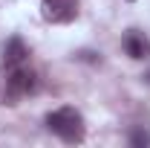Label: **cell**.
I'll return each instance as SVG.
<instances>
[{
    "label": "cell",
    "instance_id": "3957f363",
    "mask_svg": "<svg viewBox=\"0 0 150 148\" xmlns=\"http://www.w3.org/2000/svg\"><path fill=\"white\" fill-rule=\"evenodd\" d=\"M40 12L49 23H69L78 15L75 0H40Z\"/></svg>",
    "mask_w": 150,
    "mask_h": 148
},
{
    "label": "cell",
    "instance_id": "277c9868",
    "mask_svg": "<svg viewBox=\"0 0 150 148\" xmlns=\"http://www.w3.org/2000/svg\"><path fill=\"white\" fill-rule=\"evenodd\" d=\"M124 52L136 61H142V58L150 55V38L144 32H139V29H130L127 35H124Z\"/></svg>",
    "mask_w": 150,
    "mask_h": 148
},
{
    "label": "cell",
    "instance_id": "8992f818",
    "mask_svg": "<svg viewBox=\"0 0 150 148\" xmlns=\"http://www.w3.org/2000/svg\"><path fill=\"white\" fill-rule=\"evenodd\" d=\"M130 145H136V148H144V145H150V134H147V131H142V128L130 131Z\"/></svg>",
    "mask_w": 150,
    "mask_h": 148
},
{
    "label": "cell",
    "instance_id": "7a4b0ae2",
    "mask_svg": "<svg viewBox=\"0 0 150 148\" xmlns=\"http://www.w3.org/2000/svg\"><path fill=\"white\" fill-rule=\"evenodd\" d=\"M46 125H49V131H52L55 137H61L64 142H81L84 134H87L84 116L75 111V108H58V111H52L46 116Z\"/></svg>",
    "mask_w": 150,
    "mask_h": 148
},
{
    "label": "cell",
    "instance_id": "5b68a950",
    "mask_svg": "<svg viewBox=\"0 0 150 148\" xmlns=\"http://www.w3.org/2000/svg\"><path fill=\"white\" fill-rule=\"evenodd\" d=\"M26 55H29V50H26V44H23L20 38H9V41H6V47H3V64H6V67L23 64Z\"/></svg>",
    "mask_w": 150,
    "mask_h": 148
},
{
    "label": "cell",
    "instance_id": "52a82bcc",
    "mask_svg": "<svg viewBox=\"0 0 150 148\" xmlns=\"http://www.w3.org/2000/svg\"><path fill=\"white\" fill-rule=\"evenodd\" d=\"M144 78H147V81H150V70H147V75H144Z\"/></svg>",
    "mask_w": 150,
    "mask_h": 148
},
{
    "label": "cell",
    "instance_id": "6da1fadb",
    "mask_svg": "<svg viewBox=\"0 0 150 148\" xmlns=\"http://www.w3.org/2000/svg\"><path fill=\"white\" fill-rule=\"evenodd\" d=\"M9 73L3 78V93H0V102L3 105H18L23 96H29V93L38 90V75L35 70H29V67H6Z\"/></svg>",
    "mask_w": 150,
    "mask_h": 148
}]
</instances>
